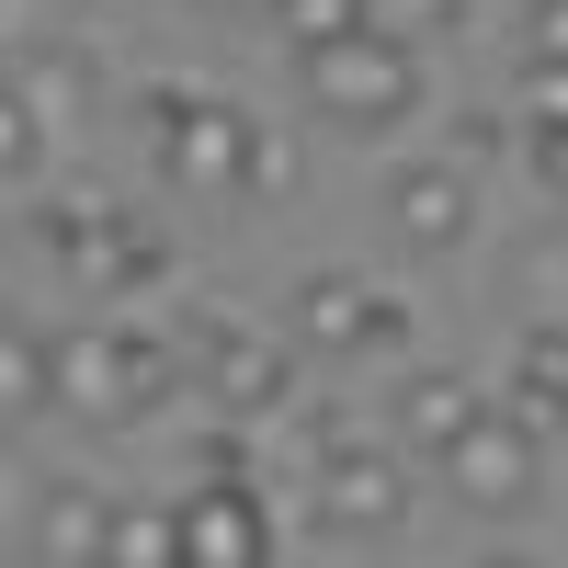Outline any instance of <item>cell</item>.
I'll list each match as a JSON object with an SVG mask.
<instances>
[{"mask_svg":"<svg viewBox=\"0 0 568 568\" xmlns=\"http://www.w3.org/2000/svg\"><path fill=\"white\" fill-rule=\"evenodd\" d=\"M45 136H58V125H45V114L23 103V80H0V182L45 171Z\"/></svg>","mask_w":568,"mask_h":568,"instance_id":"obj_16","label":"cell"},{"mask_svg":"<svg viewBox=\"0 0 568 568\" xmlns=\"http://www.w3.org/2000/svg\"><path fill=\"white\" fill-rule=\"evenodd\" d=\"M34 409H58V342L23 307H0V433H23Z\"/></svg>","mask_w":568,"mask_h":568,"instance_id":"obj_13","label":"cell"},{"mask_svg":"<svg viewBox=\"0 0 568 568\" xmlns=\"http://www.w3.org/2000/svg\"><path fill=\"white\" fill-rule=\"evenodd\" d=\"M194 387L216 420H273V409H296V342H273L251 318H216L194 342Z\"/></svg>","mask_w":568,"mask_h":568,"instance_id":"obj_6","label":"cell"},{"mask_svg":"<svg viewBox=\"0 0 568 568\" xmlns=\"http://www.w3.org/2000/svg\"><path fill=\"white\" fill-rule=\"evenodd\" d=\"M273 23H284V45L307 58V45H329V34L364 23V0H273Z\"/></svg>","mask_w":568,"mask_h":568,"instance_id":"obj_18","label":"cell"},{"mask_svg":"<svg viewBox=\"0 0 568 568\" xmlns=\"http://www.w3.org/2000/svg\"><path fill=\"white\" fill-rule=\"evenodd\" d=\"M171 387H194V353L182 342H160L149 318H80L69 342H58V409H80V420H149Z\"/></svg>","mask_w":568,"mask_h":568,"instance_id":"obj_2","label":"cell"},{"mask_svg":"<svg viewBox=\"0 0 568 568\" xmlns=\"http://www.w3.org/2000/svg\"><path fill=\"white\" fill-rule=\"evenodd\" d=\"M34 524V478H23V455H0V546H23Z\"/></svg>","mask_w":568,"mask_h":568,"instance_id":"obj_21","label":"cell"},{"mask_svg":"<svg viewBox=\"0 0 568 568\" xmlns=\"http://www.w3.org/2000/svg\"><path fill=\"white\" fill-rule=\"evenodd\" d=\"M182 524V568H262L273 557V511L251 500V478H194V500H171Z\"/></svg>","mask_w":568,"mask_h":568,"instance_id":"obj_9","label":"cell"},{"mask_svg":"<svg viewBox=\"0 0 568 568\" xmlns=\"http://www.w3.org/2000/svg\"><path fill=\"white\" fill-rule=\"evenodd\" d=\"M500 398L535 420V433L557 444L568 433V318H524V353H511V375H500Z\"/></svg>","mask_w":568,"mask_h":568,"instance_id":"obj_12","label":"cell"},{"mask_svg":"<svg viewBox=\"0 0 568 568\" xmlns=\"http://www.w3.org/2000/svg\"><path fill=\"white\" fill-rule=\"evenodd\" d=\"M364 23H387V34H409V45H444V34L466 23V0H364Z\"/></svg>","mask_w":568,"mask_h":568,"instance_id":"obj_19","label":"cell"},{"mask_svg":"<svg viewBox=\"0 0 568 568\" xmlns=\"http://www.w3.org/2000/svg\"><path fill=\"white\" fill-rule=\"evenodd\" d=\"M296 91H307V114H318L329 136H398L433 80H420V45H409V34L353 23V34H329V45L296 58Z\"/></svg>","mask_w":568,"mask_h":568,"instance_id":"obj_1","label":"cell"},{"mask_svg":"<svg viewBox=\"0 0 568 568\" xmlns=\"http://www.w3.org/2000/svg\"><path fill=\"white\" fill-rule=\"evenodd\" d=\"M284 182H296V149H284V136H262V149H251V194H284Z\"/></svg>","mask_w":568,"mask_h":568,"instance_id":"obj_22","label":"cell"},{"mask_svg":"<svg viewBox=\"0 0 568 568\" xmlns=\"http://www.w3.org/2000/svg\"><path fill=\"white\" fill-rule=\"evenodd\" d=\"M251 149H262V125L240 103H182L160 125V171H171V194H205V205H251Z\"/></svg>","mask_w":568,"mask_h":568,"instance_id":"obj_7","label":"cell"},{"mask_svg":"<svg viewBox=\"0 0 568 568\" xmlns=\"http://www.w3.org/2000/svg\"><path fill=\"white\" fill-rule=\"evenodd\" d=\"M511 296H524V318H568V227H535L511 251Z\"/></svg>","mask_w":568,"mask_h":568,"instance_id":"obj_15","label":"cell"},{"mask_svg":"<svg viewBox=\"0 0 568 568\" xmlns=\"http://www.w3.org/2000/svg\"><path fill=\"white\" fill-rule=\"evenodd\" d=\"M227 12H273V0H227Z\"/></svg>","mask_w":568,"mask_h":568,"instance_id":"obj_23","label":"cell"},{"mask_svg":"<svg viewBox=\"0 0 568 568\" xmlns=\"http://www.w3.org/2000/svg\"><path fill=\"white\" fill-rule=\"evenodd\" d=\"M478 409H489V398H478V375H455V364L398 375V398H387V420H398V444H409V455H444Z\"/></svg>","mask_w":568,"mask_h":568,"instance_id":"obj_11","label":"cell"},{"mask_svg":"<svg viewBox=\"0 0 568 568\" xmlns=\"http://www.w3.org/2000/svg\"><path fill=\"white\" fill-rule=\"evenodd\" d=\"M114 524H125V500H114V489H91V478H45V489H34L23 546H34L45 568H91V557H114Z\"/></svg>","mask_w":568,"mask_h":568,"instance_id":"obj_10","label":"cell"},{"mask_svg":"<svg viewBox=\"0 0 568 568\" xmlns=\"http://www.w3.org/2000/svg\"><path fill=\"white\" fill-rule=\"evenodd\" d=\"M387 227H398V251H420V262L466 251V227H478V171H466V160H398L387 171Z\"/></svg>","mask_w":568,"mask_h":568,"instance_id":"obj_8","label":"cell"},{"mask_svg":"<svg viewBox=\"0 0 568 568\" xmlns=\"http://www.w3.org/2000/svg\"><path fill=\"white\" fill-rule=\"evenodd\" d=\"M114 557H125V568H182V524H171V511H125V524H114Z\"/></svg>","mask_w":568,"mask_h":568,"instance_id":"obj_20","label":"cell"},{"mask_svg":"<svg viewBox=\"0 0 568 568\" xmlns=\"http://www.w3.org/2000/svg\"><path fill=\"white\" fill-rule=\"evenodd\" d=\"M58 262H80L91 284H114V296H149V284L171 273V251H160V240H136V216H91Z\"/></svg>","mask_w":568,"mask_h":568,"instance_id":"obj_14","label":"cell"},{"mask_svg":"<svg viewBox=\"0 0 568 568\" xmlns=\"http://www.w3.org/2000/svg\"><path fill=\"white\" fill-rule=\"evenodd\" d=\"M307 524H318V546H387L398 524H409V466L387 455V444H329V466L307 478Z\"/></svg>","mask_w":568,"mask_h":568,"instance_id":"obj_5","label":"cell"},{"mask_svg":"<svg viewBox=\"0 0 568 568\" xmlns=\"http://www.w3.org/2000/svg\"><path fill=\"white\" fill-rule=\"evenodd\" d=\"M524 171L546 205H568V114H524Z\"/></svg>","mask_w":568,"mask_h":568,"instance_id":"obj_17","label":"cell"},{"mask_svg":"<svg viewBox=\"0 0 568 568\" xmlns=\"http://www.w3.org/2000/svg\"><path fill=\"white\" fill-rule=\"evenodd\" d=\"M433 466H444V489H455L466 524H511V511H535V500H546V433H535L511 398H489V409L466 420V433H455Z\"/></svg>","mask_w":568,"mask_h":568,"instance_id":"obj_3","label":"cell"},{"mask_svg":"<svg viewBox=\"0 0 568 568\" xmlns=\"http://www.w3.org/2000/svg\"><path fill=\"white\" fill-rule=\"evenodd\" d=\"M284 318H296L284 342H296V353H329V364H364V353H398V342H409V296H398V284H375V273H307Z\"/></svg>","mask_w":568,"mask_h":568,"instance_id":"obj_4","label":"cell"}]
</instances>
